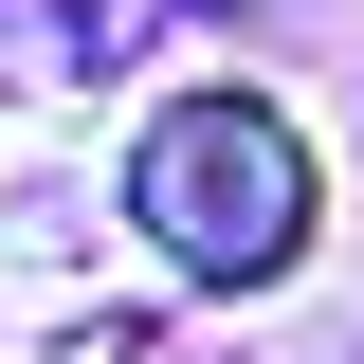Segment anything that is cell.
<instances>
[{
	"label": "cell",
	"instance_id": "1",
	"mask_svg": "<svg viewBox=\"0 0 364 364\" xmlns=\"http://www.w3.org/2000/svg\"><path fill=\"white\" fill-rule=\"evenodd\" d=\"M146 237H164L182 273H273L291 237H310V146L273 128L255 91H182L164 128H146Z\"/></svg>",
	"mask_w": 364,
	"mask_h": 364
}]
</instances>
